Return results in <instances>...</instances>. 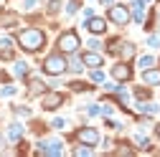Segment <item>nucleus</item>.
Returning <instances> with one entry per match:
<instances>
[{
    "label": "nucleus",
    "mask_w": 160,
    "mask_h": 157,
    "mask_svg": "<svg viewBox=\"0 0 160 157\" xmlns=\"http://www.w3.org/2000/svg\"><path fill=\"white\" fill-rule=\"evenodd\" d=\"M140 3H148V0H140Z\"/></svg>",
    "instance_id": "obj_25"
},
{
    "label": "nucleus",
    "mask_w": 160,
    "mask_h": 157,
    "mask_svg": "<svg viewBox=\"0 0 160 157\" xmlns=\"http://www.w3.org/2000/svg\"><path fill=\"white\" fill-rule=\"evenodd\" d=\"M76 48H79V36L74 31L61 33V38H58V51H61V53H74Z\"/></svg>",
    "instance_id": "obj_3"
},
{
    "label": "nucleus",
    "mask_w": 160,
    "mask_h": 157,
    "mask_svg": "<svg viewBox=\"0 0 160 157\" xmlns=\"http://www.w3.org/2000/svg\"><path fill=\"white\" fill-rule=\"evenodd\" d=\"M8 137H10L13 142H15V140H21V127H18V124H13V127L8 129Z\"/></svg>",
    "instance_id": "obj_13"
},
{
    "label": "nucleus",
    "mask_w": 160,
    "mask_h": 157,
    "mask_svg": "<svg viewBox=\"0 0 160 157\" xmlns=\"http://www.w3.org/2000/svg\"><path fill=\"white\" fill-rule=\"evenodd\" d=\"M76 140L82 142V145H92V147H94V145L99 142V132H97V129L84 127V129H79V132H76Z\"/></svg>",
    "instance_id": "obj_5"
},
{
    "label": "nucleus",
    "mask_w": 160,
    "mask_h": 157,
    "mask_svg": "<svg viewBox=\"0 0 160 157\" xmlns=\"http://www.w3.org/2000/svg\"><path fill=\"white\" fill-rule=\"evenodd\" d=\"M71 89H74V91H84V89H87V84H82V81H74V84H71Z\"/></svg>",
    "instance_id": "obj_19"
},
{
    "label": "nucleus",
    "mask_w": 160,
    "mask_h": 157,
    "mask_svg": "<svg viewBox=\"0 0 160 157\" xmlns=\"http://www.w3.org/2000/svg\"><path fill=\"white\" fill-rule=\"evenodd\" d=\"M87 28H89L94 36H102V33L107 31V23L102 21V18H89V21H87Z\"/></svg>",
    "instance_id": "obj_9"
},
{
    "label": "nucleus",
    "mask_w": 160,
    "mask_h": 157,
    "mask_svg": "<svg viewBox=\"0 0 160 157\" xmlns=\"http://www.w3.org/2000/svg\"><path fill=\"white\" fill-rule=\"evenodd\" d=\"M82 64L89 66V69H99V66H102V56L94 53V51H87V53L82 56Z\"/></svg>",
    "instance_id": "obj_8"
},
{
    "label": "nucleus",
    "mask_w": 160,
    "mask_h": 157,
    "mask_svg": "<svg viewBox=\"0 0 160 157\" xmlns=\"http://www.w3.org/2000/svg\"><path fill=\"white\" fill-rule=\"evenodd\" d=\"M61 104H64V96H61V94H56V91L43 96V109H46V112H51V109H58Z\"/></svg>",
    "instance_id": "obj_7"
},
{
    "label": "nucleus",
    "mask_w": 160,
    "mask_h": 157,
    "mask_svg": "<svg viewBox=\"0 0 160 157\" xmlns=\"http://www.w3.org/2000/svg\"><path fill=\"white\" fill-rule=\"evenodd\" d=\"M26 71H28V66H26L23 61H21V64H15V74H18V76H26Z\"/></svg>",
    "instance_id": "obj_16"
},
{
    "label": "nucleus",
    "mask_w": 160,
    "mask_h": 157,
    "mask_svg": "<svg viewBox=\"0 0 160 157\" xmlns=\"http://www.w3.org/2000/svg\"><path fill=\"white\" fill-rule=\"evenodd\" d=\"M92 152V145H84V147H76L74 150V155H79V157H84V155H89Z\"/></svg>",
    "instance_id": "obj_15"
},
{
    "label": "nucleus",
    "mask_w": 160,
    "mask_h": 157,
    "mask_svg": "<svg viewBox=\"0 0 160 157\" xmlns=\"http://www.w3.org/2000/svg\"><path fill=\"white\" fill-rule=\"evenodd\" d=\"M41 150H43V152H51V155H58V152H61V142H58V140L41 142Z\"/></svg>",
    "instance_id": "obj_11"
},
{
    "label": "nucleus",
    "mask_w": 160,
    "mask_h": 157,
    "mask_svg": "<svg viewBox=\"0 0 160 157\" xmlns=\"http://www.w3.org/2000/svg\"><path fill=\"white\" fill-rule=\"evenodd\" d=\"M66 69H69V64H66V58H64L61 53H51L46 61H43V71H46V74H51V76L64 74Z\"/></svg>",
    "instance_id": "obj_2"
},
{
    "label": "nucleus",
    "mask_w": 160,
    "mask_h": 157,
    "mask_svg": "<svg viewBox=\"0 0 160 157\" xmlns=\"http://www.w3.org/2000/svg\"><path fill=\"white\" fill-rule=\"evenodd\" d=\"M18 43H21L23 51L28 53H36V51H41L43 43H46V33L43 31H38V28H26L18 33Z\"/></svg>",
    "instance_id": "obj_1"
},
{
    "label": "nucleus",
    "mask_w": 160,
    "mask_h": 157,
    "mask_svg": "<svg viewBox=\"0 0 160 157\" xmlns=\"http://www.w3.org/2000/svg\"><path fill=\"white\" fill-rule=\"evenodd\" d=\"M142 112H158L155 104H142Z\"/></svg>",
    "instance_id": "obj_22"
},
{
    "label": "nucleus",
    "mask_w": 160,
    "mask_h": 157,
    "mask_svg": "<svg viewBox=\"0 0 160 157\" xmlns=\"http://www.w3.org/2000/svg\"><path fill=\"white\" fill-rule=\"evenodd\" d=\"M48 10H51V13L58 10V0H51V3H48Z\"/></svg>",
    "instance_id": "obj_21"
},
{
    "label": "nucleus",
    "mask_w": 160,
    "mask_h": 157,
    "mask_svg": "<svg viewBox=\"0 0 160 157\" xmlns=\"http://www.w3.org/2000/svg\"><path fill=\"white\" fill-rule=\"evenodd\" d=\"M142 78H145L148 86H158V84H160V69H148V71L142 74Z\"/></svg>",
    "instance_id": "obj_10"
},
{
    "label": "nucleus",
    "mask_w": 160,
    "mask_h": 157,
    "mask_svg": "<svg viewBox=\"0 0 160 157\" xmlns=\"http://www.w3.org/2000/svg\"><path fill=\"white\" fill-rule=\"evenodd\" d=\"M92 78H94V81H104V74H102V71H94Z\"/></svg>",
    "instance_id": "obj_20"
},
{
    "label": "nucleus",
    "mask_w": 160,
    "mask_h": 157,
    "mask_svg": "<svg viewBox=\"0 0 160 157\" xmlns=\"http://www.w3.org/2000/svg\"><path fill=\"white\" fill-rule=\"evenodd\" d=\"M135 94H137V99H140V102H145L148 96H150V91H145V89H137Z\"/></svg>",
    "instance_id": "obj_18"
},
{
    "label": "nucleus",
    "mask_w": 160,
    "mask_h": 157,
    "mask_svg": "<svg viewBox=\"0 0 160 157\" xmlns=\"http://www.w3.org/2000/svg\"><path fill=\"white\" fill-rule=\"evenodd\" d=\"M28 89H31V94H43V91H46V84H43V81H36V78H33V81L28 84Z\"/></svg>",
    "instance_id": "obj_12"
},
{
    "label": "nucleus",
    "mask_w": 160,
    "mask_h": 157,
    "mask_svg": "<svg viewBox=\"0 0 160 157\" xmlns=\"http://www.w3.org/2000/svg\"><path fill=\"white\" fill-rule=\"evenodd\" d=\"M76 8H79V3H76V0H71V3H69V13H74Z\"/></svg>",
    "instance_id": "obj_23"
},
{
    "label": "nucleus",
    "mask_w": 160,
    "mask_h": 157,
    "mask_svg": "<svg viewBox=\"0 0 160 157\" xmlns=\"http://www.w3.org/2000/svg\"><path fill=\"white\" fill-rule=\"evenodd\" d=\"M102 3H104V5H112V0H102Z\"/></svg>",
    "instance_id": "obj_24"
},
{
    "label": "nucleus",
    "mask_w": 160,
    "mask_h": 157,
    "mask_svg": "<svg viewBox=\"0 0 160 157\" xmlns=\"http://www.w3.org/2000/svg\"><path fill=\"white\" fill-rule=\"evenodd\" d=\"M109 21L117 23V26H125V23L130 21V10H127L125 5H112V8H109Z\"/></svg>",
    "instance_id": "obj_4"
},
{
    "label": "nucleus",
    "mask_w": 160,
    "mask_h": 157,
    "mask_svg": "<svg viewBox=\"0 0 160 157\" xmlns=\"http://www.w3.org/2000/svg\"><path fill=\"white\" fill-rule=\"evenodd\" d=\"M112 76H114V81H130V76H132L130 64H117L112 69Z\"/></svg>",
    "instance_id": "obj_6"
},
{
    "label": "nucleus",
    "mask_w": 160,
    "mask_h": 157,
    "mask_svg": "<svg viewBox=\"0 0 160 157\" xmlns=\"http://www.w3.org/2000/svg\"><path fill=\"white\" fill-rule=\"evenodd\" d=\"M140 66H142V69H150V66H152V56H145V58H140Z\"/></svg>",
    "instance_id": "obj_17"
},
{
    "label": "nucleus",
    "mask_w": 160,
    "mask_h": 157,
    "mask_svg": "<svg viewBox=\"0 0 160 157\" xmlns=\"http://www.w3.org/2000/svg\"><path fill=\"white\" fill-rule=\"evenodd\" d=\"M119 53H122L125 58H130V56H135V46L132 43H122V51H119Z\"/></svg>",
    "instance_id": "obj_14"
}]
</instances>
